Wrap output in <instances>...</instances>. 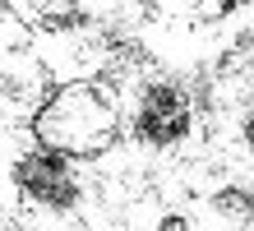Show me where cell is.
Segmentation results:
<instances>
[{"label": "cell", "mask_w": 254, "mask_h": 231, "mask_svg": "<svg viewBox=\"0 0 254 231\" xmlns=\"http://www.w3.org/2000/svg\"><path fill=\"white\" fill-rule=\"evenodd\" d=\"M33 144L56 148L74 162L102 157L116 139H121V106L102 83L93 79H74L51 88L33 111Z\"/></svg>", "instance_id": "1"}, {"label": "cell", "mask_w": 254, "mask_h": 231, "mask_svg": "<svg viewBox=\"0 0 254 231\" xmlns=\"http://www.w3.org/2000/svg\"><path fill=\"white\" fill-rule=\"evenodd\" d=\"M14 185H19V194L28 204L51 208V213H65V208L79 204L74 157H65V153H56V148H42V144H33L14 162Z\"/></svg>", "instance_id": "2"}, {"label": "cell", "mask_w": 254, "mask_h": 231, "mask_svg": "<svg viewBox=\"0 0 254 231\" xmlns=\"http://www.w3.org/2000/svg\"><path fill=\"white\" fill-rule=\"evenodd\" d=\"M190 134V97L176 83H148L134 102V139L153 148H171Z\"/></svg>", "instance_id": "3"}, {"label": "cell", "mask_w": 254, "mask_h": 231, "mask_svg": "<svg viewBox=\"0 0 254 231\" xmlns=\"http://www.w3.org/2000/svg\"><path fill=\"white\" fill-rule=\"evenodd\" d=\"M157 231H185V218H167V222H162Z\"/></svg>", "instance_id": "4"}, {"label": "cell", "mask_w": 254, "mask_h": 231, "mask_svg": "<svg viewBox=\"0 0 254 231\" xmlns=\"http://www.w3.org/2000/svg\"><path fill=\"white\" fill-rule=\"evenodd\" d=\"M245 144H250V148H254V116H250V120H245Z\"/></svg>", "instance_id": "5"}]
</instances>
